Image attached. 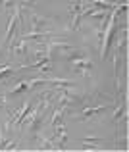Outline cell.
I'll return each instance as SVG.
<instances>
[{
	"mask_svg": "<svg viewBox=\"0 0 129 152\" xmlns=\"http://www.w3.org/2000/svg\"><path fill=\"white\" fill-rule=\"evenodd\" d=\"M12 71H14V67H12V66H2V67H0V79L6 77L8 73H12Z\"/></svg>",
	"mask_w": 129,
	"mask_h": 152,
	"instance_id": "5",
	"label": "cell"
},
{
	"mask_svg": "<svg viewBox=\"0 0 129 152\" xmlns=\"http://www.w3.org/2000/svg\"><path fill=\"white\" fill-rule=\"evenodd\" d=\"M0 108H6V100L4 98H0Z\"/></svg>",
	"mask_w": 129,
	"mask_h": 152,
	"instance_id": "6",
	"label": "cell"
},
{
	"mask_svg": "<svg viewBox=\"0 0 129 152\" xmlns=\"http://www.w3.org/2000/svg\"><path fill=\"white\" fill-rule=\"evenodd\" d=\"M31 110V104H29V100H25L23 102V106H21V110L15 114V118H12V123H15V125H19V123L23 121V118H25V114Z\"/></svg>",
	"mask_w": 129,
	"mask_h": 152,
	"instance_id": "1",
	"label": "cell"
},
{
	"mask_svg": "<svg viewBox=\"0 0 129 152\" xmlns=\"http://www.w3.org/2000/svg\"><path fill=\"white\" fill-rule=\"evenodd\" d=\"M31 25H33V31H44V27H46V21L41 19L39 15L31 14Z\"/></svg>",
	"mask_w": 129,
	"mask_h": 152,
	"instance_id": "3",
	"label": "cell"
},
{
	"mask_svg": "<svg viewBox=\"0 0 129 152\" xmlns=\"http://www.w3.org/2000/svg\"><path fill=\"white\" fill-rule=\"evenodd\" d=\"M104 110H106L104 104H98V106H87V108H83L81 119H87V118H91V115H95L96 112H104Z\"/></svg>",
	"mask_w": 129,
	"mask_h": 152,
	"instance_id": "2",
	"label": "cell"
},
{
	"mask_svg": "<svg viewBox=\"0 0 129 152\" xmlns=\"http://www.w3.org/2000/svg\"><path fill=\"white\" fill-rule=\"evenodd\" d=\"M25 89H29V83H27V81H21V83H18V85H15V89H12V94H19L21 91H25Z\"/></svg>",
	"mask_w": 129,
	"mask_h": 152,
	"instance_id": "4",
	"label": "cell"
}]
</instances>
